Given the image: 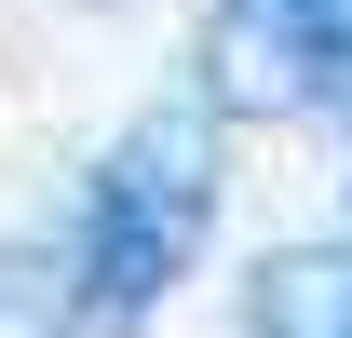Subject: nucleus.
I'll return each instance as SVG.
<instances>
[{
  "label": "nucleus",
  "mask_w": 352,
  "mask_h": 338,
  "mask_svg": "<svg viewBox=\"0 0 352 338\" xmlns=\"http://www.w3.org/2000/svg\"><path fill=\"white\" fill-rule=\"evenodd\" d=\"M217 230V122L204 109H149L82 190V244H68V338H135L190 284V257Z\"/></svg>",
  "instance_id": "nucleus-1"
},
{
  "label": "nucleus",
  "mask_w": 352,
  "mask_h": 338,
  "mask_svg": "<svg viewBox=\"0 0 352 338\" xmlns=\"http://www.w3.org/2000/svg\"><path fill=\"white\" fill-rule=\"evenodd\" d=\"M352 82V0H217V109L298 122Z\"/></svg>",
  "instance_id": "nucleus-2"
},
{
  "label": "nucleus",
  "mask_w": 352,
  "mask_h": 338,
  "mask_svg": "<svg viewBox=\"0 0 352 338\" xmlns=\"http://www.w3.org/2000/svg\"><path fill=\"white\" fill-rule=\"evenodd\" d=\"M244 338H352V244H271L244 284Z\"/></svg>",
  "instance_id": "nucleus-3"
}]
</instances>
